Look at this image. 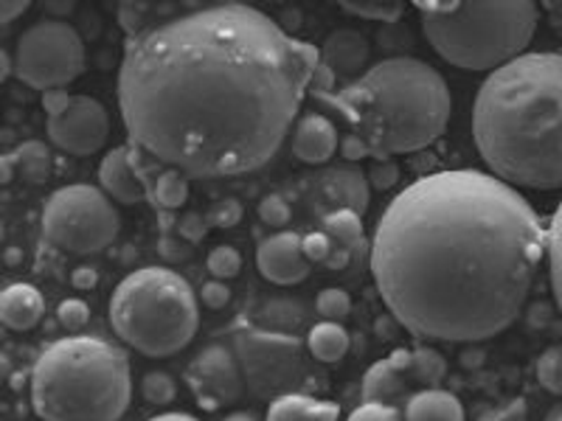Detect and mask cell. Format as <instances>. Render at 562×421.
I'll return each mask as SVG.
<instances>
[{
    "instance_id": "cell-1",
    "label": "cell",
    "mask_w": 562,
    "mask_h": 421,
    "mask_svg": "<svg viewBox=\"0 0 562 421\" xmlns=\"http://www.w3.org/2000/svg\"><path fill=\"white\" fill-rule=\"evenodd\" d=\"M321 52L245 3L158 20L130 37L119 107L130 140L189 180L262 169L293 129Z\"/></svg>"
},
{
    "instance_id": "cell-2",
    "label": "cell",
    "mask_w": 562,
    "mask_h": 421,
    "mask_svg": "<svg viewBox=\"0 0 562 421\" xmlns=\"http://www.w3.org/2000/svg\"><path fill=\"white\" fill-rule=\"evenodd\" d=\"M546 250L549 228L515 185L456 169L425 174L391 200L371 273L414 338L481 343L518 320Z\"/></svg>"
},
{
    "instance_id": "cell-3",
    "label": "cell",
    "mask_w": 562,
    "mask_h": 421,
    "mask_svg": "<svg viewBox=\"0 0 562 421\" xmlns=\"http://www.w3.org/2000/svg\"><path fill=\"white\" fill-rule=\"evenodd\" d=\"M473 138L504 183L562 189V54H524L492 70L475 96Z\"/></svg>"
},
{
    "instance_id": "cell-4",
    "label": "cell",
    "mask_w": 562,
    "mask_h": 421,
    "mask_svg": "<svg viewBox=\"0 0 562 421\" xmlns=\"http://www.w3.org/2000/svg\"><path fill=\"white\" fill-rule=\"evenodd\" d=\"M318 99L344 115L351 135L366 140L378 160L428 149L445 135L453 113L448 82L414 57L383 59Z\"/></svg>"
},
{
    "instance_id": "cell-5",
    "label": "cell",
    "mask_w": 562,
    "mask_h": 421,
    "mask_svg": "<svg viewBox=\"0 0 562 421\" xmlns=\"http://www.w3.org/2000/svg\"><path fill=\"white\" fill-rule=\"evenodd\" d=\"M130 399V360L108 340H57L34 363L32 405L43 421H119Z\"/></svg>"
},
{
    "instance_id": "cell-6",
    "label": "cell",
    "mask_w": 562,
    "mask_h": 421,
    "mask_svg": "<svg viewBox=\"0 0 562 421\" xmlns=\"http://www.w3.org/2000/svg\"><path fill=\"white\" fill-rule=\"evenodd\" d=\"M416 9L434 52L461 70H498L524 57L540 23L535 3L416 0Z\"/></svg>"
},
{
    "instance_id": "cell-7",
    "label": "cell",
    "mask_w": 562,
    "mask_h": 421,
    "mask_svg": "<svg viewBox=\"0 0 562 421\" xmlns=\"http://www.w3.org/2000/svg\"><path fill=\"white\" fill-rule=\"evenodd\" d=\"M110 326L138 354L172 357L198 334V295L175 270H135L110 298Z\"/></svg>"
},
{
    "instance_id": "cell-8",
    "label": "cell",
    "mask_w": 562,
    "mask_h": 421,
    "mask_svg": "<svg viewBox=\"0 0 562 421\" xmlns=\"http://www.w3.org/2000/svg\"><path fill=\"white\" fill-rule=\"evenodd\" d=\"M122 217L113 200L97 185H65L43 208V237L63 253L93 255L119 237Z\"/></svg>"
},
{
    "instance_id": "cell-9",
    "label": "cell",
    "mask_w": 562,
    "mask_h": 421,
    "mask_svg": "<svg viewBox=\"0 0 562 421\" xmlns=\"http://www.w3.org/2000/svg\"><path fill=\"white\" fill-rule=\"evenodd\" d=\"M85 70V43L74 26L59 18H45L18 37L14 77L43 93L65 90Z\"/></svg>"
},
{
    "instance_id": "cell-10",
    "label": "cell",
    "mask_w": 562,
    "mask_h": 421,
    "mask_svg": "<svg viewBox=\"0 0 562 421\" xmlns=\"http://www.w3.org/2000/svg\"><path fill=\"white\" fill-rule=\"evenodd\" d=\"M239 365H243L245 385L259 399H281L295 394L307 379V363L301 343L281 332H245L234 345Z\"/></svg>"
},
{
    "instance_id": "cell-11",
    "label": "cell",
    "mask_w": 562,
    "mask_h": 421,
    "mask_svg": "<svg viewBox=\"0 0 562 421\" xmlns=\"http://www.w3.org/2000/svg\"><path fill=\"white\" fill-rule=\"evenodd\" d=\"M43 107L48 113L45 133L54 147L68 155H93L108 144L110 115L93 96L52 90L43 93Z\"/></svg>"
},
{
    "instance_id": "cell-12",
    "label": "cell",
    "mask_w": 562,
    "mask_h": 421,
    "mask_svg": "<svg viewBox=\"0 0 562 421\" xmlns=\"http://www.w3.org/2000/svg\"><path fill=\"white\" fill-rule=\"evenodd\" d=\"M189 379H192L200 405H205V410H217L220 405L237 402L239 396L248 390L237 354L225 345H209V349L200 351L198 360L189 368Z\"/></svg>"
},
{
    "instance_id": "cell-13",
    "label": "cell",
    "mask_w": 562,
    "mask_h": 421,
    "mask_svg": "<svg viewBox=\"0 0 562 421\" xmlns=\"http://www.w3.org/2000/svg\"><path fill=\"white\" fill-rule=\"evenodd\" d=\"M256 264H259V273L276 287H293L307 281L310 268H313L304 255V237H299L295 230H279L262 239L256 250Z\"/></svg>"
},
{
    "instance_id": "cell-14",
    "label": "cell",
    "mask_w": 562,
    "mask_h": 421,
    "mask_svg": "<svg viewBox=\"0 0 562 421\" xmlns=\"http://www.w3.org/2000/svg\"><path fill=\"white\" fill-rule=\"evenodd\" d=\"M411 385H416L411 377V351L400 349L383 363L371 365L363 379V402L400 408L414 399V394H408Z\"/></svg>"
},
{
    "instance_id": "cell-15",
    "label": "cell",
    "mask_w": 562,
    "mask_h": 421,
    "mask_svg": "<svg viewBox=\"0 0 562 421\" xmlns=\"http://www.w3.org/2000/svg\"><path fill=\"white\" fill-rule=\"evenodd\" d=\"M99 183H102V192L115 203L135 205L149 200L147 178L140 174L133 147H115L104 155L99 167Z\"/></svg>"
},
{
    "instance_id": "cell-16",
    "label": "cell",
    "mask_w": 562,
    "mask_h": 421,
    "mask_svg": "<svg viewBox=\"0 0 562 421\" xmlns=\"http://www.w3.org/2000/svg\"><path fill=\"white\" fill-rule=\"evenodd\" d=\"M340 149V135L326 115H301L293 129V155L301 163L318 167L333 160V155Z\"/></svg>"
},
{
    "instance_id": "cell-17",
    "label": "cell",
    "mask_w": 562,
    "mask_h": 421,
    "mask_svg": "<svg viewBox=\"0 0 562 421\" xmlns=\"http://www.w3.org/2000/svg\"><path fill=\"white\" fill-rule=\"evenodd\" d=\"M45 298L32 284H9L0 293V320L12 332H29L43 320Z\"/></svg>"
},
{
    "instance_id": "cell-18",
    "label": "cell",
    "mask_w": 562,
    "mask_h": 421,
    "mask_svg": "<svg viewBox=\"0 0 562 421\" xmlns=\"http://www.w3.org/2000/svg\"><path fill=\"white\" fill-rule=\"evenodd\" d=\"M321 59H324L335 73H355L369 59V39L363 34L351 32V29H340L326 37L324 48H321Z\"/></svg>"
},
{
    "instance_id": "cell-19",
    "label": "cell",
    "mask_w": 562,
    "mask_h": 421,
    "mask_svg": "<svg viewBox=\"0 0 562 421\" xmlns=\"http://www.w3.org/2000/svg\"><path fill=\"white\" fill-rule=\"evenodd\" d=\"M405 421H464V408L450 390L422 388L405 405Z\"/></svg>"
},
{
    "instance_id": "cell-20",
    "label": "cell",
    "mask_w": 562,
    "mask_h": 421,
    "mask_svg": "<svg viewBox=\"0 0 562 421\" xmlns=\"http://www.w3.org/2000/svg\"><path fill=\"white\" fill-rule=\"evenodd\" d=\"M265 421H338V405L290 394L270 402L268 419Z\"/></svg>"
},
{
    "instance_id": "cell-21",
    "label": "cell",
    "mask_w": 562,
    "mask_h": 421,
    "mask_svg": "<svg viewBox=\"0 0 562 421\" xmlns=\"http://www.w3.org/2000/svg\"><path fill=\"white\" fill-rule=\"evenodd\" d=\"M329 197H333L340 208L355 210V214L363 217L371 197L369 178L355 172V169H338V172H333V178H329Z\"/></svg>"
},
{
    "instance_id": "cell-22",
    "label": "cell",
    "mask_w": 562,
    "mask_h": 421,
    "mask_svg": "<svg viewBox=\"0 0 562 421\" xmlns=\"http://www.w3.org/2000/svg\"><path fill=\"white\" fill-rule=\"evenodd\" d=\"M307 349L318 363H340L346 357V351H349V332L340 323L321 320L310 329Z\"/></svg>"
},
{
    "instance_id": "cell-23",
    "label": "cell",
    "mask_w": 562,
    "mask_h": 421,
    "mask_svg": "<svg viewBox=\"0 0 562 421\" xmlns=\"http://www.w3.org/2000/svg\"><path fill=\"white\" fill-rule=\"evenodd\" d=\"M14 167H18V174L26 183H45V180L52 178L54 172V158H52V149L45 147L43 140H26V144H20L14 149Z\"/></svg>"
},
{
    "instance_id": "cell-24",
    "label": "cell",
    "mask_w": 562,
    "mask_h": 421,
    "mask_svg": "<svg viewBox=\"0 0 562 421\" xmlns=\"http://www.w3.org/2000/svg\"><path fill=\"white\" fill-rule=\"evenodd\" d=\"M149 200L158 208L178 210L189 200V178L178 169H160L153 180H147Z\"/></svg>"
},
{
    "instance_id": "cell-25",
    "label": "cell",
    "mask_w": 562,
    "mask_h": 421,
    "mask_svg": "<svg viewBox=\"0 0 562 421\" xmlns=\"http://www.w3.org/2000/svg\"><path fill=\"white\" fill-rule=\"evenodd\" d=\"M324 234L333 239L335 244H344V248L358 250L363 244V223H360V214L355 210L338 208L333 214H326L324 219Z\"/></svg>"
},
{
    "instance_id": "cell-26",
    "label": "cell",
    "mask_w": 562,
    "mask_h": 421,
    "mask_svg": "<svg viewBox=\"0 0 562 421\" xmlns=\"http://www.w3.org/2000/svg\"><path fill=\"white\" fill-rule=\"evenodd\" d=\"M448 374V363L441 357L439 351L430 349V345H419V349L411 351V377L416 385H439Z\"/></svg>"
},
{
    "instance_id": "cell-27",
    "label": "cell",
    "mask_w": 562,
    "mask_h": 421,
    "mask_svg": "<svg viewBox=\"0 0 562 421\" xmlns=\"http://www.w3.org/2000/svg\"><path fill=\"white\" fill-rule=\"evenodd\" d=\"M340 9L351 18L374 20V23H396L403 18L405 3H396V0H344Z\"/></svg>"
},
{
    "instance_id": "cell-28",
    "label": "cell",
    "mask_w": 562,
    "mask_h": 421,
    "mask_svg": "<svg viewBox=\"0 0 562 421\" xmlns=\"http://www.w3.org/2000/svg\"><path fill=\"white\" fill-rule=\"evenodd\" d=\"M549 273H551V289H554L557 307L562 312V203L560 208L554 210V217H551L549 225Z\"/></svg>"
},
{
    "instance_id": "cell-29",
    "label": "cell",
    "mask_w": 562,
    "mask_h": 421,
    "mask_svg": "<svg viewBox=\"0 0 562 421\" xmlns=\"http://www.w3.org/2000/svg\"><path fill=\"white\" fill-rule=\"evenodd\" d=\"M140 396L155 408H167L178 399V383L164 371H149L140 377Z\"/></svg>"
},
{
    "instance_id": "cell-30",
    "label": "cell",
    "mask_w": 562,
    "mask_h": 421,
    "mask_svg": "<svg viewBox=\"0 0 562 421\" xmlns=\"http://www.w3.org/2000/svg\"><path fill=\"white\" fill-rule=\"evenodd\" d=\"M205 268H209V273L217 281H231L243 273V255H239L237 248H231V244H217L209 253V259H205Z\"/></svg>"
},
{
    "instance_id": "cell-31",
    "label": "cell",
    "mask_w": 562,
    "mask_h": 421,
    "mask_svg": "<svg viewBox=\"0 0 562 421\" xmlns=\"http://www.w3.org/2000/svg\"><path fill=\"white\" fill-rule=\"evenodd\" d=\"M537 383L549 394L562 396V345H551L537 360Z\"/></svg>"
},
{
    "instance_id": "cell-32",
    "label": "cell",
    "mask_w": 562,
    "mask_h": 421,
    "mask_svg": "<svg viewBox=\"0 0 562 421\" xmlns=\"http://www.w3.org/2000/svg\"><path fill=\"white\" fill-rule=\"evenodd\" d=\"M315 309H318V315L324 320H329V323H340V320L346 318V315L351 312V298L346 289L340 287H326L318 293V300H315Z\"/></svg>"
},
{
    "instance_id": "cell-33",
    "label": "cell",
    "mask_w": 562,
    "mask_h": 421,
    "mask_svg": "<svg viewBox=\"0 0 562 421\" xmlns=\"http://www.w3.org/2000/svg\"><path fill=\"white\" fill-rule=\"evenodd\" d=\"M290 217H293V210H290V203L281 194H268L259 203V219L270 228H288Z\"/></svg>"
},
{
    "instance_id": "cell-34",
    "label": "cell",
    "mask_w": 562,
    "mask_h": 421,
    "mask_svg": "<svg viewBox=\"0 0 562 421\" xmlns=\"http://www.w3.org/2000/svg\"><path fill=\"white\" fill-rule=\"evenodd\" d=\"M57 318L68 332H79L90 320V307L82 298H65L57 309Z\"/></svg>"
},
{
    "instance_id": "cell-35",
    "label": "cell",
    "mask_w": 562,
    "mask_h": 421,
    "mask_svg": "<svg viewBox=\"0 0 562 421\" xmlns=\"http://www.w3.org/2000/svg\"><path fill=\"white\" fill-rule=\"evenodd\" d=\"M209 219L211 225H217V228H234V225H239V219H243V205L234 197L217 200V203L211 205Z\"/></svg>"
},
{
    "instance_id": "cell-36",
    "label": "cell",
    "mask_w": 562,
    "mask_h": 421,
    "mask_svg": "<svg viewBox=\"0 0 562 421\" xmlns=\"http://www.w3.org/2000/svg\"><path fill=\"white\" fill-rule=\"evenodd\" d=\"M335 242L326 237L324 230H313L304 237V255L310 259V264H326L329 253H333Z\"/></svg>"
},
{
    "instance_id": "cell-37",
    "label": "cell",
    "mask_w": 562,
    "mask_h": 421,
    "mask_svg": "<svg viewBox=\"0 0 562 421\" xmlns=\"http://www.w3.org/2000/svg\"><path fill=\"white\" fill-rule=\"evenodd\" d=\"M349 421H405V416L400 413V408H391V405L363 402L349 416Z\"/></svg>"
},
{
    "instance_id": "cell-38",
    "label": "cell",
    "mask_w": 562,
    "mask_h": 421,
    "mask_svg": "<svg viewBox=\"0 0 562 421\" xmlns=\"http://www.w3.org/2000/svg\"><path fill=\"white\" fill-rule=\"evenodd\" d=\"M200 300H203V307L209 309H223L228 307V300H231V289L225 281H217V278H211L205 281L203 287H200Z\"/></svg>"
},
{
    "instance_id": "cell-39",
    "label": "cell",
    "mask_w": 562,
    "mask_h": 421,
    "mask_svg": "<svg viewBox=\"0 0 562 421\" xmlns=\"http://www.w3.org/2000/svg\"><path fill=\"white\" fill-rule=\"evenodd\" d=\"M369 183H374V189L385 192V189H391L394 183H400V167H396L391 158L378 160L369 172Z\"/></svg>"
},
{
    "instance_id": "cell-40",
    "label": "cell",
    "mask_w": 562,
    "mask_h": 421,
    "mask_svg": "<svg viewBox=\"0 0 562 421\" xmlns=\"http://www.w3.org/2000/svg\"><path fill=\"white\" fill-rule=\"evenodd\" d=\"M178 228H180V237H183L186 242H200V239L209 234L205 217H200V214H183L178 223Z\"/></svg>"
},
{
    "instance_id": "cell-41",
    "label": "cell",
    "mask_w": 562,
    "mask_h": 421,
    "mask_svg": "<svg viewBox=\"0 0 562 421\" xmlns=\"http://www.w3.org/2000/svg\"><path fill=\"white\" fill-rule=\"evenodd\" d=\"M340 155H344L346 160L374 158V152H371L369 144H366V140H360L358 135H346V138L340 140Z\"/></svg>"
},
{
    "instance_id": "cell-42",
    "label": "cell",
    "mask_w": 562,
    "mask_h": 421,
    "mask_svg": "<svg viewBox=\"0 0 562 421\" xmlns=\"http://www.w3.org/2000/svg\"><path fill=\"white\" fill-rule=\"evenodd\" d=\"M335 79H338V73H335V70L329 68L324 59H321L318 70H315V77H313V90L318 93V96H324V93H333Z\"/></svg>"
},
{
    "instance_id": "cell-43",
    "label": "cell",
    "mask_w": 562,
    "mask_h": 421,
    "mask_svg": "<svg viewBox=\"0 0 562 421\" xmlns=\"http://www.w3.org/2000/svg\"><path fill=\"white\" fill-rule=\"evenodd\" d=\"M479 421H526V402L518 399V402L506 405V408L495 410V413H486L484 419Z\"/></svg>"
},
{
    "instance_id": "cell-44",
    "label": "cell",
    "mask_w": 562,
    "mask_h": 421,
    "mask_svg": "<svg viewBox=\"0 0 562 421\" xmlns=\"http://www.w3.org/2000/svg\"><path fill=\"white\" fill-rule=\"evenodd\" d=\"M70 284H74V289L88 293V289H93L99 284V273L93 268H88V264H79V268L70 273Z\"/></svg>"
},
{
    "instance_id": "cell-45",
    "label": "cell",
    "mask_w": 562,
    "mask_h": 421,
    "mask_svg": "<svg viewBox=\"0 0 562 421\" xmlns=\"http://www.w3.org/2000/svg\"><path fill=\"white\" fill-rule=\"evenodd\" d=\"M351 259H355V250L351 248H344V244H335L333 253H329V259H326V268L329 270H346L351 264Z\"/></svg>"
},
{
    "instance_id": "cell-46",
    "label": "cell",
    "mask_w": 562,
    "mask_h": 421,
    "mask_svg": "<svg viewBox=\"0 0 562 421\" xmlns=\"http://www.w3.org/2000/svg\"><path fill=\"white\" fill-rule=\"evenodd\" d=\"M26 9H29L26 0H3V3H0V23L9 26V23H12L14 18H20Z\"/></svg>"
},
{
    "instance_id": "cell-47",
    "label": "cell",
    "mask_w": 562,
    "mask_h": 421,
    "mask_svg": "<svg viewBox=\"0 0 562 421\" xmlns=\"http://www.w3.org/2000/svg\"><path fill=\"white\" fill-rule=\"evenodd\" d=\"M160 250L167 259L178 262V259H189V244L180 242V239H160Z\"/></svg>"
},
{
    "instance_id": "cell-48",
    "label": "cell",
    "mask_w": 562,
    "mask_h": 421,
    "mask_svg": "<svg viewBox=\"0 0 562 421\" xmlns=\"http://www.w3.org/2000/svg\"><path fill=\"white\" fill-rule=\"evenodd\" d=\"M14 172H18V167H14V158L12 155H7V158L0 160V183H12Z\"/></svg>"
},
{
    "instance_id": "cell-49",
    "label": "cell",
    "mask_w": 562,
    "mask_h": 421,
    "mask_svg": "<svg viewBox=\"0 0 562 421\" xmlns=\"http://www.w3.org/2000/svg\"><path fill=\"white\" fill-rule=\"evenodd\" d=\"M14 73V57H9V52H0V82L9 79Z\"/></svg>"
},
{
    "instance_id": "cell-50",
    "label": "cell",
    "mask_w": 562,
    "mask_h": 421,
    "mask_svg": "<svg viewBox=\"0 0 562 421\" xmlns=\"http://www.w3.org/2000/svg\"><path fill=\"white\" fill-rule=\"evenodd\" d=\"M149 421H200V419H194V416L189 413H160Z\"/></svg>"
},
{
    "instance_id": "cell-51",
    "label": "cell",
    "mask_w": 562,
    "mask_h": 421,
    "mask_svg": "<svg viewBox=\"0 0 562 421\" xmlns=\"http://www.w3.org/2000/svg\"><path fill=\"white\" fill-rule=\"evenodd\" d=\"M223 421H259L256 419L254 413H245V410H237V413H231V416H225Z\"/></svg>"
},
{
    "instance_id": "cell-52",
    "label": "cell",
    "mask_w": 562,
    "mask_h": 421,
    "mask_svg": "<svg viewBox=\"0 0 562 421\" xmlns=\"http://www.w3.org/2000/svg\"><path fill=\"white\" fill-rule=\"evenodd\" d=\"M48 12L70 14V12H74V7H70V3H48Z\"/></svg>"
}]
</instances>
